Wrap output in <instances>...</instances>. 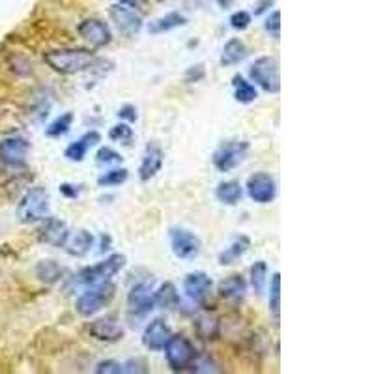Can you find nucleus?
I'll use <instances>...</instances> for the list:
<instances>
[{
	"label": "nucleus",
	"instance_id": "8",
	"mask_svg": "<svg viewBox=\"0 0 374 374\" xmlns=\"http://www.w3.org/2000/svg\"><path fill=\"white\" fill-rule=\"evenodd\" d=\"M154 287L150 281L137 282L127 294V315L129 318H144L154 311Z\"/></svg>",
	"mask_w": 374,
	"mask_h": 374
},
{
	"label": "nucleus",
	"instance_id": "6",
	"mask_svg": "<svg viewBox=\"0 0 374 374\" xmlns=\"http://www.w3.org/2000/svg\"><path fill=\"white\" fill-rule=\"evenodd\" d=\"M249 150H251V144L247 141H224L213 152V167L217 168L219 173H232L245 161Z\"/></svg>",
	"mask_w": 374,
	"mask_h": 374
},
{
	"label": "nucleus",
	"instance_id": "42",
	"mask_svg": "<svg viewBox=\"0 0 374 374\" xmlns=\"http://www.w3.org/2000/svg\"><path fill=\"white\" fill-rule=\"evenodd\" d=\"M101 247H99V253H105V251H110V245H113V238L110 234H101Z\"/></svg>",
	"mask_w": 374,
	"mask_h": 374
},
{
	"label": "nucleus",
	"instance_id": "11",
	"mask_svg": "<svg viewBox=\"0 0 374 374\" xmlns=\"http://www.w3.org/2000/svg\"><path fill=\"white\" fill-rule=\"evenodd\" d=\"M109 17L115 23L116 29H118V32L122 36H126V38H135L143 30V17L135 10L126 6V4L118 2L115 6H110Z\"/></svg>",
	"mask_w": 374,
	"mask_h": 374
},
{
	"label": "nucleus",
	"instance_id": "22",
	"mask_svg": "<svg viewBox=\"0 0 374 374\" xmlns=\"http://www.w3.org/2000/svg\"><path fill=\"white\" fill-rule=\"evenodd\" d=\"M249 247H251V240H249L245 234H240V236L232 238V242L226 245V247L219 253V264L221 266H231L236 264L238 260L242 259L243 254L247 253Z\"/></svg>",
	"mask_w": 374,
	"mask_h": 374
},
{
	"label": "nucleus",
	"instance_id": "18",
	"mask_svg": "<svg viewBox=\"0 0 374 374\" xmlns=\"http://www.w3.org/2000/svg\"><path fill=\"white\" fill-rule=\"evenodd\" d=\"M163 163H165V152L161 150V146H157L156 143H150L144 148L143 159H141V165H138V178H141V182H150L154 178L163 168Z\"/></svg>",
	"mask_w": 374,
	"mask_h": 374
},
{
	"label": "nucleus",
	"instance_id": "14",
	"mask_svg": "<svg viewBox=\"0 0 374 374\" xmlns=\"http://www.w3.org/2000/svg\"><path fill=\"white\" fill-rule=\"evenodd\" d=\"M213 281L212 277L204 271H191L184 279V292L193 303H206V299L212 294Z\"/></svg>",
	"mask_w": 374,
	"mask_h": 374
},
{
	"label": "nucleus",
	"instance_id": "36",
	"mask_svg": "<svg viewBox=\"0 0 374 374\" xmlns=\"http://www.w3.org/2000/svg\"><path fill=\"white\" fill-rule=\"evenodd\" d=\"M94 371L98 374H126L124 361H116V359H105V361H99Z\"/></svg>",
	"mask_w": 374,
	"mask_h": 374
},
{
	"label": "nucleus",
	"instance_id": "19",
	"mask_svg": "<svg viewBox=\"0 0 374 374\" xmlns=\"http://www.w3.org/2000/svg\"><path fill=\"white\" fill-rule=\"evenodd\" d=\"M98 143H101V135L99 131L92 129V131H87L85 135L73 141L71 144H68V148L64 150V157L68 159V161L73 163H81L85 157H87L88 150L94 148V146H98Z\"/></svg>",
	"mask_w": 374,
	"mask_h": 374
},
{
	"label": "nucleus",
	"instance_id": "29",
	"mask_svg": "<svg viewBox=\"0 0 374 374\" xmlns=\"http://www.w3.org/2000/svg\"><path fill=\"white\" fill-rule=\"evenodd\" d=\"M268 309L270 315L279 322V315H281V275L275 271L270 279V296H268Z\"/></svg>",
	"mask_w": 374,
	"mask_h": 374
},
{
	"label": "nucleus",
	"instance_id": "30",
	"mask_svg": "<svg viewBox=\"0 0 374 374\" xmlns=\"http://www.w3.org/2000/svg\"><path fill=\"white\" fill-rule=\"evenodd\" d=\"M195 328L202 339H217L219 337V320L210 312L196 317Z\"/></svg>",
	"mask_w": 374,
	"mask_h": 374
},
{
	"label": "nucleus",
	"instance_id": "3",
	"mask_svg": "<svg viewBox=\"0 0 374 374\" xmlns=\"http://www.w3.org/2000/svg\"><path fill=\"white\" fill-rule=\"evenodd\" d=\"M127 266L126 254L115 253L109 254L107 259L98 262L94 266H87L79 270L75 281L81 282V285H87V287H94V285H101V282L113 281V277L118 275L124 268Z\"/></svg>",
	"mask_w": 374,
	"mask_h": 374
},
{
	"label": "nucleus",
	"instance_id": "34",
	"mask_svg": "<svg viewBox=\"0 0 374 374\" xmlns=\"http://www.w3.org/2000/svg\"><path fill=\"white\" fill-rule=\"evenodd\" d=\"M135 133H133V127L127 124V122H120V124H115V126L109 129V138L113 143L118 144H131Z\"/></svg>",
	"mask_w": 374,
	"mask_h": 374
},
{
	"label": "nucleus",
	"instance_id": "17",
	"mask_svg": "<svg viewBox=\"0 0 374 374\" xmlns=\"http://www.w3.org/2000/svg\"><path fill=\"white\" fill-rule=\"evenodd\" d=\"M69 229L66 221L57 217H49L43 219V224H41V229L38 231V240L41 243H47V245H51V247H64V243L68 240Z\"/></svg>",
	"mask_w": 374,
	"mask_h": 374
},
{
	"label": "nucleus",
	"instance_id": "35",
	"mask_svg": "<svg viewBox=\"0 0 374 374\" xmlns=\"http://www.w3.org/2000/svg\"><path fill=\"white\" fill-rule=\"evenodd\" d=\"M124 161V157L116 152L115 148H110V146H103V148L98 150V154H96V163L98 165H120Z\"/></svg>",
	"mask_w": 374,
	"mask_h": 374
},
{
	"label": "nucleus",
	"instance_id": "9",
	"mask_svg": "<svg viewBox=\"0 0 374 374\" xmlns=\"http://www.w3.org/2000/svg\"><path fill=\"white\" fill-rule=\"evenodd\" d=\"M168 240H171V249H173V254L176 259L193 260L201 254L202 242L195 232L174 226L168 231Z\"/></svg>",
	"mask_w": 374,
	"mask_h": 374
},
{
	"label": "nucleus",
	"instance_id": "13",
	"mask_svg": "<svg viewBox=\"0 0 374 374\" xmlns=\"http://www.w3.org/2000/svg\"><path fill=\"white\" fill-rule=\"evenodd\" d=\"M30 143L23 137H10L0 143V161L8 167H23L29 157Z\"/></svg>",
	"mask_w": 374,
	"mask_h": 374
},
{
	"label": "nucleus",
	"instance_id": "5",
	"mask_svg": "<svg viewBox=\"0 0 374 374\" xmlns=\"http://www.w3.org/2000/svg\"><path fill=\"white\" fill-rule=\"evenodd\" d=\"M116 287L110 281L101 282V285H94L82 292L77 301H75V311L79 312L82 318H90L98 315L105 305H109V301L115 298Z\"/></svg>",
	"mask_w": 374,
	"mask_h": 374
},
{
	"label": "nucleus",
	"instance_id": "1",
	"mask_svg": "<svg viewBox=\"0 0 374 374\" xmlns=\"http://www.w3.org/2000/svg\"><path fill=\"white\" fill-rule=\"evenodd\" d=\"M43 62L57 73L75 75L92 68L96 55L87 47H58L43 52Z\"/></svg>",
	"mask_w": 374,
	"mask_h": 374
},
{
	"label": "nucleus",
	"instance_id": "7",
	"mask_svg": "<svg viewBox=\"0 0 374 374\" xmlns=\"http://www.w3.org/2000/svg\"><path fill=\"white\" fill-rule=\"evenodd\" d=\"M251 81L260 87L264 92L277 94L281 90V77H279V62L273 57H260L249 68Z\"/></svg>",
	"mask_w": 374,
	"mask_h": 374
},
{
	"label": "nucleus",
	"instance_id": "10",
	"mask_svg": "<svg viewBox=\"0 0 374 374\" xmlns=\"http://www.w3.org/2000/svg\"><path fill=\"white\" fill-rule=\"evenodd\" d=\"M245 189H247L249 199L253 202H257V204H270V202L275 201L277 196V182L270 173L260 171V173H254L249 176Z\"/></svg>",
	"mask_w": 374,
	"mask_h": 374
},
{
	"label": "nucleus",
	"instance_id": "16",
	"mask_svg": "<svg viewBox=\"0 0 374 374\" xmlns=\"http://www.w3.org/2000/svg\"><path fill=\"white\" fill-rule=\"evenodd\" d=\"M88 333L99 343H118V340L124 339L126 331L116 318L105 317L88 324Z\"/></svg>",
	"mask_w": 374,
	"mask_h": 374
},
{
	"label": "nucleus",
	"instance_id": "32",
	"mask_svg": "<svg viewBox=\"0 0 374 374\" xmlns=\"http://www.w3.org/2000/svg\"><path fill=\"white\" fill-rule=\"evenodd\" d=\"M249 273H251V287H253L254 294H257V296H262L266 285H268V273H270L268 264H266L264 260H259V262H254V264L251 266Z\"/></svg>",
	"mask_w": 374,
	"mask_h": 374
},
{
	"label": "nucleus",
	"instance_id": "38",
	"mask_svg": "<svg viewBox=\"0 0 374 374\" xmlns=\"http://www.w3.org/2000/svg\"><path fill=\"white\" fill-rule=\"evenodd\" d=\"M264 29H266V32L271 36V38L279 40V38H281V13L277 12V10L275 12H271L270 17L266 19Z\"/></svg>",
	"mask_w": 374,
	"mask_h": 374
},
{
	"label": "nucleus",
	"instance_id": "20",
	"mask_svg": "<svg viewBox=\"0 0 374 374\" xmlns=\"http://www.w3.org/2000/svg\"><path fill=\"white\" fill-rule=\"evenodd\" d=\"M94 242H96V238H94L92 232L85 231V229H79V231L69 232L68 240H66L62 249L69 254V257L82 259V257H87V254L92 251Z\"/></svg>",
	"mask_w": 374,
	"mask_h": 374
},
{
	"label": "nucleus",
	"instance_id": "33",
	"mask_svg": "<svg viewBox=\"0 0 374 374\" xmlns=\"http://www.w3.org/2000/svg\"><path fill=\"white\" fill-rule=\"evenodd\" d=\"M129 178V171L127 168H110L107 173H103L98 178L99 187H120L122 184H126Z\"/></svg>",
	"mask_w": 374,
	"mask_h": 374
},
{
	"label": "nucleus",
	"instance_id": "26",
	"mask_svg": "<svg viewBox=\"0 0 374 374\" xmlns=\"http://www.w3.org/2000/svg\"><path fill=\"white\" fill-rule=\"evenodd\" d=\"M185 24H187V17L185 15H182L180 12H171L150 24L148 32L150 34H163V32H171L174 29L185 27Z\"/></svg>",
	"mask_w": 374,
	"mask_h": 374
},
{
	"label": "nucleus",
	"instance_id": "15",
	"mask_svg": "<svg viewBox=\"0 0 374 374\" xmlns=\"http://www.w3.org/2000/svg\"><path fill=\"white\" fill-rule=\"evenodd\" d=\"M171 335H173V329L167 324V320L165 318H154V320H150V324L143 331L144 348L150 352H161L163 346L167 345V340L171 339Z\"/></svg>",
	"mask_w": 374,
	"mask_h": 374
},
{
	"label": "nucleus",
	"instance_id": "28",
	"mask_svg": "<svg viewBox=\"0 0 374 374\" xmlns=\"http://www.w3.org/2000/svg\"><path fill=\"white\" fill-rule=\"evenodd\" d=\"M232 88H234V98H236V101H240V103L243 105L253 103V101H257V98H259V92H257L254 85L245 81L242 75H234Z\"/></svg>",
	"mask_w": 374,
	"mask_h": 374
},
{
	"label": "nucleus",
	"instance_id": "25",
	"mask_svg": "<svg viewBox=\"0 0 374 374\" xmlns=\"http://www.w3.org/2000/svg\"><path fill=\"white\" fill-rule=\"evenodd\" d=\"M34 273H36V277H38V281L51 287V285H57V282L62 279L64 270H62V266L58 264V262H55V260H51V259H45V260H40V262L36 264Z\"/></svg>",
	"mask_w": 374,
	"mask_h": 374
},
{
	"label": "nucleus",
	"instance_id": "40",
	"mask_svg": "<svg viewBox=\"0 0 374 374\" xmlns=\"http://www.w3.org/2000/svg\"><path fill=\"white\" fill-rule=\"evenodd\" d=\"M118 118L124 122H127V124H133V122H137L138 120V113H137V107L131 103H126V105H122L120 109H118Z\"/></svg>",
	"mask_w": 374,
	"mask_h": 374
},
{
	"label": "nucleus",
	"instance_id": "27",
	"mask_svg": "<svg viewBox=\"0 0 374 374\" xmlns=\"http://www.w3.org/2000/svg\"><path fill=\"white\" fill-rule=\"evenodd\" d=\"M154 301H156V307L173 309V307H176L180 303L178 288L174 287V282H163L161 287L154 290Z\"/></svg>",
	"mask_w": 374,
	"mask_h": 374
},
{
	"label": "nucleus",
	"instance_id": "31",
	"mask_svg": "<svg viewBox=\"0 0 374 374\" xmlns=\"http://www.w3.org/2000/svg\"><path fill=\"white\" fill-rule=\"evenodd\" d=\"M75 122V115L73 113H64V115H60L58 118H55V120L47 126L45 129V135L47 137L51 138H60L64 137L66 133L71 129V126H73Z\"/></svg>",
	"mask_w": 374,
	"mask_h": 374
},
{
	"label": "nucleus",
	"instance_id": "45",
	"mask_svg": "<svg viewBox=\"0 0 374 374\" xmlns=\"http://www.w3.org/2000/svg\"><path fill=\"white\" fill-rule=\"evenodd\" d=\"M215 2H217L221 8H231L232 4V0H215Z\"/></svg>",
	"mask_w": 374,
	"mask_h": 374
},
{
	"label": "nucleus",
	"instance_id": "43",
	"mask_svg": "<svg viewBox=\"0 0 374 374\" xmlns=\"http://www.w3.org/2000/svg\"><path fill=\"white\" fill-rule=\"evenodd\" d=\"M271 4H273V0H260V2H257V6H254L257 8V10H254V15H262Z\"/></svg>",
	"mask_w": 374,
	"mask_h": 374
},
{
	"label": "nucleus",
	"instance_id": "2",
	"mask_svg": "<svg viewBox=\"0 0 374 374\" xmlns=\"http://www.w3.org/2000/svg\"><path fill=\"white\" fill-rule=\"evenodd\" d=\"M51 215V196L45 187H30L17 204V217L21 223H41Z\"/></svg>",
	"mask_w": 374,
	"mask_h": 374
},
{
	"label": "nucleus",
	"instance_id": "24",
	"mask_svg": "<svg viewBox=\"0 0 374 374\" xmlns=\"http://www.w3.org/2000/svg\"><path fill=\"white\" fill-rule=\"evenodd\" d=\"M242 196L243 187L236 180H226V182H221L215 187V199L221 204H226V206H236L238 202L242 201Z\"/></svg>",
	"mask_w": 374,
	"mask_h": 374
},
{
	"label": "nucleus",
	"instance_id": "39",
	"mask_svg": "<svg viewBox=\"0 0 374 374\" xmlns=\"http://www.w3.org/2000/svg\"><path fill=\"white\" fill-rule=\"evenodd\" d=\"M204 75H206V69H204V64H195V66H191L185 71L184 79L187 85H193V82H199L204 79Z\"/></svg>",
	"mask_w": 374,
	"mask_h": 374
},
{
	"label": "nucleus",
	"instance_id": "41",
	"mask_svg": "<svg viewBox=\"0 0 374 374\" xmlns=\"http://www.w3.org/2000/svg\"><path fill=\"white\" fill-rule=\"evenodd\" d=\"M58 189H60L62 196H66V199H69V201H77V199L81 196L82 187L77 184H69V182H64V184H60V187H58Z\"/></svg>",
	"mask_w": 374,
	"mask_h": 374
},
{
	"label": "nucleus",
	"instance_id": "4",
	"mask_svg": "<svg viewBox=\"0 0 374 374\" xmlns=\"http://www.w3.org/2000/svg\"><path fill=\"white\" fill-rule=\"evenodd\" d=\"M163 350H165L168 367L174 373H187V371L191 373V367L199 356L193 343L184 335H171V339L163 346Z\"/></svg>",
	"mask_w": 374,
	"mask_h": 374
},
{
	"label": "nucleus",
	"instance_id": "21",
	"mask_svg": "<svg viewBox=\"0 0 374 374\" xmlns=\"http://www.w3.org/2000/svg\"><path fill=\"white\" fill-rule=\"evenodd\" d=\"M217 292L224 301L240 303L245 298V294H247V281L240 273H232V275H229L226 279L219 282Z\"/></svg>",
	"mask_w": 374,
	"mask_h": 374
},
{
	"label": "nucleus",
	"instance_id": "37",
	"mask_svg": "<svg viewBox=\"0 0 374 374\" xmlns=\"http://www.w3.org/2000/svg\"><path fill=\"white\" fill-rule=\"evenodd\" d=\"M251 21H253V17H251V13L245 12V10L234 12L231 15V19H229V23H231L232 29L240 30V32H242V30H247Z\"/></svg>",
	"mask_w": 374,
	"mask_h": 374
},
{
	"label": "nucleus",
	"instance_id": "44",
	"mask_svg": "<svg viewBox=\"0 0 374 374\" xmlns=\"http://www.w3.org/2000/svg\"><path fill=\"white\" fill-rule=\"evenodd\" d=\"M120 4H126V6H133V8H137L143 4V0H118Z\"/></svg>",
	"mask_w": 374,
	"mask_h": 374
},
{
	"label": "nucleus",
	"instance_id": "23",
	"mask_svg": "<svg viewBox=\"0 0 374 374\" xmlns=\"http://www.w3.org/2000/svg\"><path fill=\"white\" fill-rule=\"evenodd\" d=\"M245 58H247V47H245V43L240 38H232V40L224 43L221 57H219V64L223 68H231V66L243 62Z\"/></svg>",
	"mask_w": 374,
	"mask_h": 374
},
{
	"label": "nucleus",
	"instance_id": "12",
	"mask_svg": "<svg viewBox=\"0 0 374 374\" xmlns=\"http://www.w3.org/2000/svg\"><path fill=\"white\" fill-rule=\"evenodd\" d=\"M77 34L81 36L82 40L90 43L92 47L99 49V47L109 45L110 40H113V32H110V27L101 19L90 17L85 19L77 27Z\"/></svg>",
	"mask_w": 374,
	"mask_h": 374
}]
</instances>
